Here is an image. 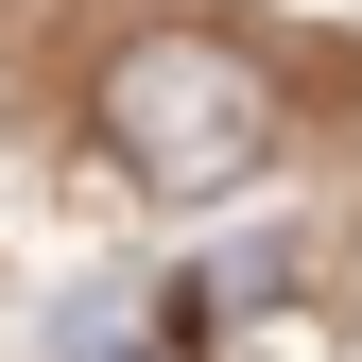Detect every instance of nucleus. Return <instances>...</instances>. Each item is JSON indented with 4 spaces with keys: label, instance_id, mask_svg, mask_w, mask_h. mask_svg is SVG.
Returning <instances> with one entry per match:
<instances>
[{
    "label": "nucleus",
    "instance_id": "nucleus-1",
    "mask_svg": "<svg viewBox=\"0 0 362 362\" xmlns=\"http://www.w3.org/2000/svg\"><path fill=\"white\" fill-rule=\"evenodd\" d=\"M104 156H121V190H156V207H224L242 173H276V69H259L242 35H207V18L121 35L104 52Z\"/></svg>",
    "mask_w": 362,
    "mask_h": 362
},
{
    "label": "nucleus",
    "instance_id": "nucleus-2",
    "mask_svg": "<svg viewBox=\"0 0 362 362\" xmlns=\"http://www.w3.org/2000/svg\"><path fill=\"white\" fill-rule=\"evenodd\" d=\"M52 362H156V345H139V293H86L69 328H52Z\"/></svg>",
    "mask_w": 362,
    "mask_h": 362
}]
</instances>
